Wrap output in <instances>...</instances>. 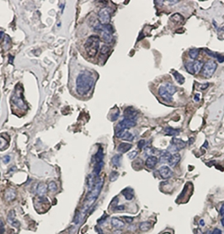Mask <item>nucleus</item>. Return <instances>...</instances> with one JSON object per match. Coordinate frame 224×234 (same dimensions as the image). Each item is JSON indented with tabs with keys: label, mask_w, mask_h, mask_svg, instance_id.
<instances>
[{
	"label": "nucleus",
	"mask_w": 224,
	"mask_h": 234,
	"mask_svg": "<svg viewBox=\"0 0 224 234\" xmlns=\"http://www.w3.org/2000/svg\"><path fill=\"white\" fill-rule=\"evenodd\" d=\"M94 84V77L90 72H83L78 74L76 79V90L80 95H85L89 93Z\"/></svg>",
	"instance_id": "obj_1"
},
{
	"label": "nucleus",
	"mask_w": 224,
	"mask_h": 234,
	"mask_svg": "<svg viewBox=\"0 0 224 234\" xmlns=\"http://www.w3.org/2000/svg\"><path fill=\"white\" fill-rule=\"evenodd\" d=\"M104 184V180L103 179H98L97 181L95 183L94 186L93 187V189L88 191L85 201H84V205L82 209V219H84V217H85L86 213H87L88 208L94 203V201L98 199L99 195H100L102 187Z\"/></svg>",
	"instance_id": "obj_2"
},
{
	"label": "nucleus",
	"mask_w": 224,
	"mask_h": 234,
	"mask_svg": "<svg viewBox=\"0 0 224 234\" xmlns=\"http://www.w3.org/2000/svg\"><path fill=\"white\" fill-rule=\"evenodd\" d=\"M177 91L176 87L170 83H165L160 85L159 88V95L162 98L163 101L171 102L173 101V96Z\"/></svg>",
	"instance_id": "obj_3"
},
{
	"label": "nucleus",
	"mask_w": 224,
	"mask_h": 234,
	"mask_svg": "<svg viewBox=\"0 0 224 234\" xmlns=\"http://www.w3.org/2000/svg\"><path fill=\"white\" fill-rule=\"evenodd\" d=\"M84 48L89 57L95 56L100 48V37L97 36H89L84 44Z\"/></svg>",
	"instance_id": "obj_4"
},
{
	"label": "nucleus",
	"mask_w": 224,
	"mask_h": 234,
	"mask_svg": "<svg viewBox=\"0 0 224 234\" xmlns=\"http://www.w3.org/2000/svg\"><path fill=\"white\" fill-rule=\"evenodd\" d=\"M94 29L98 31L101 32V37L102 40L105 43H111L113 41V28L111 25L102 26L100 24H98L96 26H94Z\"/></svg>",
	"instance_id": "obj_5"
},
{
	"label": "nucleus",
	"mask_w": 224,
	"mask_h": 234,
	"mask_svg": "<svg viewBox=\"0 0 224 234\" xmlns=\"http://www.w3.org/2000/svg\"><path fill=\"white\" fill-rule=\"evenodd\" d=\"M217 63H215L212 60H209L203 65L200 73L202 74L204 78H211L213 75V73H215V71L217 70Z\"/></svg>",
	"instance_id": "obj_6"
},
{
	"label": "nucleus",
	"mask_w": 224,
	"mask_h": 234,
	"mask_svg": "<svg viewBox=\"0 0 224 234\" xmlns=\"http://www.w3.org/2000/svg\"><path fill=\"white\" fill-rule=\"evenodd\" d=\"M203 67V63L200 61H194V62H188L186 63V71L194 75L200 73L201 71V68Z\"/></svg>",
	"instance_id": "obj_7"
},
{
	"label": "nucleus",
	"mask_w": 224,
	"mask_h": 234,
	"mask_svg": "<svg viewBox=\"0 0 224 234\" xmlns=\"http://www.w3.org/2000/svg\"><path fill=\"white\" fill-rule=\"evenodd\" d=\"M186 146V143L181 139H179V138H176L174 137L172 139L171 141V144L169 145V148H168V151H169L170 153H177L178 151H180L182 150L183 148H185Z\"/></svg>",
	"instance_id": "obj_8"
},
{
	"label": "nucleus",
	"mask_w": 224,
	"mask_h": 234,
	"mask_svg": "<svg viewBox=\"0 0 224 234\" xmlns=\"http://www.w3.org/2000/svg\"><path fill=\"white\" fill-rule=\"evenodd\" d=\"M98 17H99V21H100V25H102V26L109 25V23L111 21V10L108 8L101 9L99 12Z\"/></svg>",
	"instance_id": "obj_9"
},
{
	"label": "nucleus",
	"mask_w": 224,
	"mask_h": 234,
	"mask_svg": "<svg viewBox=\"0 0 224 234\" xmlns=\"http://www.w3.org/2000/svg\"><path fill=\"white\" fill-rule=\"evenodd\" d=\"M12 102L15 104L16 106L21 108V109H25L27 105L25 104V100L23 99V94L22 92L20 91L19 89H16L15 92L12 96Z\"/></svg>",
	"instance_id": "obj_10"
},
{
	"label": "nucleus",
	"mask_w": 224,
	"mask_h": 234,
	"mask_svg": "<svg viewBox=\"0 0 224 234\" xmlns=\"http://www.w3.org/2000/svg\"><path fill=\"white\" fill-rule=\"evenodd\" d=\"M136 125H137V122L135 121V120H130V119H125L124 118L116 126L115 131H117V130H126L127 129L134 127Z\"/></svg>",
	"instance_id": "obj_11"
},
{
	"label": "nucleus",
	"mask_w": 224,
	"mask_h": 234,
	"mask_svg": "<svg viewBox=\"0 0 224 234\" xmlns=\"http://www.w3.org/2000/svg\"><path fill=\"white\" fill-rule=\"evenodd\" d=\"M7 221H8V223L10 226H12V227H15V228H18L20 226V221H18L16 219V217H15V211L13 210H9V212L8 214V217H7Z\"/></svg>",
	"instance_id": "obj_12"
},
{
	"label": "nucleus",
	"mask_w": 224,
	"mask_h": 234,
	"mask_svg": "<svg viewBox=\"0 0 224 234\" xmlns=\"http://www.w3.org/2000/svg\"><path fill=\"white\" fill-rule=\"evenodd\" d=\"M115 136L117 138H121V139H123L125 141H129V142H132L133 141L134 139V136L128 132L127 130H117L115 131Z\"/></svg>",
	"instance_id": "obj_13"
},
{
	"label": "nucleus",
	"mask_w": 224,
	"mask_h": 234,
	"mask_svg": "<svg viewBox=\"0 0 224 234\" xmlns=\"http://www.w3.org/2000/svg\"><path fill=\"white\" fill-rule=\"evenodd\" d=\"M159 173L160 174V176L163 179H169L170 177L173 176L174 172L171 170V169L169 166L163 165L162 167H160L159 169Z\"/></svg>",
	"instance_id": "obj_14"
},
{
	"label": "nucleus",
	"mask_w": 224,
	"mask_h": 234,
	"mask_svg": "<svg viewBox=\"0 0 224 234\" xmlns=\"http://www.w3.org/2000/svg\"><path fill=\"white\" fill-rule=\"evenodd\" d=\"M137 116V111L133 107H127L124 111L125 119H130V120H135Z\"/></svg>",
	"instance_id": "obj_15"
},
{
	"label": "nucleus",
	"mask_w": 224,
	"mask_h": 234,
	"mask_svg": "<svg viewBox=\"0 0 224 234\" xmlns=\"http://www.w3.org/2000/svg\"><path fill=\"white\" fill-rule=\"evenodd\" d=\"M158 161H159V159L157 158V157L149 156L145 162V166L148 169H153L156 167Z\"/></svg>",
	"instance_id": "obj_16"
},
{
	"label": "nucleus",
	"mask_w": 224,
	"mask_h": 234,
	"mask_svg": "<svg viewBox=\"0 0 224 234\" xmlns=\"http://www.w3.org/2000/svg\"><path fill=\"white\" fill-rule=\"evenodd\" d=\"M111 226L113 227V228L116 229V230H121L122 228H124L125 223L121 220H120L119 218H116V217H113L111 218Z\"/></svg>",
	"instance_id": "obj_17"
},
{
	"label": "nucleus",
	"mask_w": 224,
	"mask_h": 234,
	"mask_svg": "<svg viewBox=\"0 0 224 234\" xmlns=\"http://www.w3.org/2000/svg\"><path fill=\"white\" fill-rule=\"evenodd\" d=\"M132 147V145L130 144V143H121L118 146L117 151L119 153H127Z\"/></svg>",
	"instance_id": "obj_18"
},
{
	"label": "nucleus",
	"mask_w": 224,
	"mask_h": 234,
	"mask_svg": "<svg viewBox=\"0 0 224 234\" xmlns=\"http://www.w3.org/2000/svg\"><path fill=\"white\" fill-rule=\"evenodd\" d=\"M180 155L178 153H174V154H172L171 155V157H170V158H169V166L170 167H174V166H175L179 161H180Z\"/></svg>",
	"instance_id": "obj_19"
},
{
	"label": "nucleus",
	"mask_w": 224,
	"mask_h": 234,
	"mask_svg": "<svg viewBox=\"0 0 224 234\" xmlns=\"http://www.w3.org/2000/svg\"><path fill=\"white\" fill-rule=\"evenodd\" d=\"M122 195H124V197L127 200H132V198L134 197V191L132 188L128 187V188H125L122 190Z\"/></svg>",
	"instance_id": "obj_20"
},
{
	"label": "nucleus",
	"mask_w": 224,
	"mask_h": 234,
	"mask_svg": "<svg viewBox=\"0 0 224 234\" xmlns=\"http://www.w3.org/2000/svg\"><path fill=\"white\" fill-rule=\"evenodd\" d=\"M47 184H44V183H40V184H39V185H38V188H37V194L40 196H44V195H46V193H47Z\"/></svg>",
	"instance_id": "obj_21"
},
{
	"label": "nucleus",
	"mask_w": 224,
	"mask_h": 234,
	"mask_svg": "<svg viewBox=\"0 0 224 234\" xmlns=\"http://www.w3.org/2000/svg\"><path fill=\"white\" fill-rule=\"evenodd\" d=\"M170 20H171L172 22H174L175 24H180V23H182V22L184 21L185 19H184V17H183L180 13H177L173 14V15L170 17Z\"/></svg>",
	"instance_id": "obj_22"
},
{
	"label": "nucleus",
	"mask_w": 224,
	"mask_h": 234,
	"mask_svg": "<svg viewBox=\"0 0 224 234\" xmlns=\"http://www.w3.org/2000/svg\"><path fill=\"white\" fill-rule=\"evenodd\" d=\"M104 159V153H103V148L100 147V148L98 149L96 154L94 155V163H100V162H104L103 161Z\"/></svg>",
	"instance_id": "obj_23"
},
{
	"label": "nucleus",
	"mask_w": 224,
	"mask_h": 234,
	"mask_svg": "<svg viewBox=\"0 0 224 234\" xmlns=\"http://www.w3.org/2000/svg\"><path fill=\"white\" fill-rule=\"evenodd\" d=\"M15 197H16V192H15L14 190H13V189H9V190L6 191V193H5V199H6V200L11 201V200L15 199Z\"/></svg>",
	"instance_id": "obj_24"
},
{
	"label": "nucleus",
	"mask_w": 224,
	"mask_h": 234,
	"mask_svg": "<svg viewBox=\"0 0 224 234\" xmlns=\"http://www.w3.org/2000/svg\"><path fill=\"white\" fill-rule=\"evenodd\" d=\"M205 51H206V52L207 53V55L211 56L212 57L217 58V59L218 60V62H219V63H223L224 62L223 56H222V55H220V54H217V53H216V52H211V51H209L208 49H206Z\"/></svg>",
	"instance_id": "obj_25"
},
{
	"label": "nucleus",
	"mask_w": 224,
	"mask_h": 234,
	"mask_svg": "<svg viewBox=\"0 0 224 234\" xmlns=\"http://www.w3.org/2000/svg\"><path fill=\"white\" fill-rule=\"evenodd\" d=\"M151 227H152V224L149 221H142L139 225V229L142 232H148L151 228Z\"/></svg>",
	"instance_id": "obj_26"
},
{
	"label": "nucleus",
	"mask_w": 224,
	"mask_h": 234,
	"mask_svg": "<svg viewBox=\"0 0 224 234\" xmlns=\"http://www.w3.org/2000/svg\"><path fill=\"white\" fill-rule=\"evenodd\" d=\"M121 158H122V155L121 154H116L112 157L111 163L112 164L115 166V167H119L121 165Z\"/></svg>",
	"instance_id": "obj_27"
},
{
	"label": "nucleus",
	"mask_w": 224,
	"mask_h": 234,
	"mask_svg": "<svg viewBox=\"0 0 224 234\" xmlns=\"http://www.w3.org/2000/svg\"><path fill=\"white\" fill-rule=\"evenodd\" d=\"M164 132L167 134V135H169V136H177V135H179V132H180V130H177V129H174V128H172V127H166L165 129H164Z\"/></svg>",
	"instance_id": "obj_28"
},
{
	"label": "nucleus",
	"mask_w": 224,
	"mask_h": 234,
	"mask_svg": "<svg viewBox=\"0 0 224 234\" xmlns=\"http://www.w3.org/2000/svg\"><path fill=\"white\" fill-rule=\"evenodd\" d=\"M173 75L174 76V78L176 79V81L179 83V84H183L185 83V77L179 73V72H176V71H173Z\"/></svg>",
	"instance_id": "obj_29"
},
{
	"label": "nucleus",
	"mask_w": 224,
	"mask_h": 234,
	"mask_svg": "<svg viewBox=\"0 0 224 234\" xmlns=\"http://www.w3.org/2000/svg\"><path fill=\"white\" fill-rule=\"evenodd\" d=\"M171 153H169V152H164V153H163L162 154H161V156H160V157H159V162L160 163H167V162H169V158H170V157H171Z\"/></svg>",
	"instance_id": "obj_30"
},
{
	"label": "nucleus",
	"mask_w": 224,
	"mask_h": 234,
	"mask_svg": "<svg viewBox=\"0 0 224 234\" xmlns=\"http://www.w3.org/2000/svg\"><path fill=\"white\" fill-rule=\"evenodd\" d=\"M113 110H114V112L111 114V120L112 121H115L118 119V117L120 116V110L117 107H115Z\"/></svg>",
	"instance_id": "obj_31"
},
{
	"label": "nucleus",
	"mask_w": 224,
	"mask_h": 234,
	"mask_svg": "<svg viewBox=\"0 0 224 234\" xmlns=\"http://www.w3.org/2000/svg\"><path fill=\"white\" fill-rule=\"evenodd\" d=\"M189 55H190V56L191 59L195 60V59L197 58V56H198V55H199V50H197V49H196V48H193V49L190 50Z\"/></svg>",
	"instance_id": "obj_32"
},
{
	"label": "nucleus",
	"mask_w": 224,
	"mask_h": 234,
	"mask_svg": "<svg viewBox=\"0 0 224 234\" xmlns=\"http://www.w3.org/2000/svg\"><path fill=\"white\" fill-rule=\"evenodd\" d=\"M8 145V141L3 136H0V149L1 150H3Z\"/></svg>",
	"instance_id": "obj_33"
},
{
	"label": "nucleus",
	"mask_w": 224,
	"mask_h": 234,
	"mask_svg": "<svg viewBox=\"0 0 224 234\" xmlns=\"http://www.w3.org/2000/svg\"><path fill=\"white\" fill-rule=\"evenodd\" d=\"M156 152H158V150H156V149H154L153 147H148L145 148V153H146V155H148V156H152Z\"/></svg>",
	"instance_id": "obj_34"
},
{
	"label": "nucleus",
	"mask_w": 224,
	"mask_h": 234,
	"mask_svg": "<svg viewBox=\"0 0 224 234\" xmlns=\"http://www.w3.org/2000/svg\"><path fill=\"white\" fill-rule=\"evenodd\" d=\"M118 177H119V173L116 172V171H112L111 174H110V180L114 182L118 179Z\"/></svg>",
	"instance_id": "obj_35"
},
{
	"label": "nucleus",
	"mask_w": 224,
	"mask_h": 234,
	"mask_svg": "<svg viewBox=\"0 0 224 234\" xmlns=\"http://www.w3.org/2000/svg\"><path fill=\"white\" fill-rule=\"evenodd\" d=\"M48 190L50 191H51V192H55L57 190V184L54 182V181H51V182L49 183V184H48Z\"/></svg>",
	"instance_id": "obj_36"
},
{
	"label": "nucleus",
	"mask_w": 224,
	"mask_h": 234,
	"mask_svg": "<svg viewBox=\"0 0 224 234\" xmlns=\"http://www.w3.org/2000/svg\"><path fill=\"white\" fill-rule=\"evenodd\" d=\"M109 52H110V47L108 46H105V45L102 46V47L100 49V52L102 55H105V54L109 53Z\"/></svg>",
	"instance_id": "obj_37"
},
{
	"label": "nucleus",
	"mask_w": 224,
	"mask_h": 234,
	"mask_svg": "<svg viewBox=\"0 0 224 234\" xmlns=\"http://www.w3.org/2000/svg\"><path fill=\"white\" fill-rule=\"evenodd\" d=\"M80 215H81V214H80V211H78H78L76 212V215H75V217H74L75 224H78V223L80 222V221H81Z\"/></svg>",
	"instance_id": "obj_38"
},
{
	"label": "nucleus",
	"mask_w": 224,
	"mask_h": 234,
	"mask_svg": "<svg viewBox=\"0 0 224 234\" xmlns=\"http://www.w3.org/2000/svg\"><path fill=\"white\" fill-rule=\"evenodd\" d=\"M145 145H146V141H145V140H140V141L138 142V143H137V147H138V148H140V149L143 148V147H145Z\"/></svg>",
	"instance_id": "obj_39"
},
{
	"label": "nucleus",
	"mask_w": 224,
	"mask_h": 234,
	"mask_svg": "<svg viewBox=\"0 0 224 234\" xmlns=\"http://www.w3.org/2000/svg\"><path fill=\"white\" fill-rule=\"evenodd\" d=\"M5 228H4V222L0 220V234H4Z\"/></svg>",
	"instance_id": "obj_40"
},
{
	"label": "nucleus",
	"mask_w": 224,
	"mask_h": 234,
	"mask_svg": "<svg viewBox=\"0 0 224 234\" xmlns=\"http://www.w3.org/2000/svg\"><path fill=\"white\" fill-rule=\"evenodd\" d=\"M137 156V151H132V152H131V153L128 154V157H129L130 159H134Z\"/></svg>",
	"instance_id": "obj_41"
},
{
	"label": "nucleus",
	"mask_w": 224,
	"mask_h": 234,
	"mask_svg": "<svg viewBox=\"0 0 224 234\" xmlns=\"http://www.w3.org/2000/svg\"><path fill=\"white\" fill-rule=\"evenodd\" d=\"M122 219H124L127 223H132L134 220V218L132 217H122Z\"/></svg>",
	"instance_id": "obj_42"
},
{
	"label": "nucleus",
	"mask_w": 224,
	"mask_h": 234,
	"mask_svg": "<svg viewBox=\"0 0 224 234\" xmlns=\"http://www.w3.org/2000/svg\"><path fill=\"white\" fill-rule=\"evenodd\" d=\"M114 210H116V211H121V210H125V206H123V205H121V206H115L114 207V209H113Z\"/></svg>",
	"instance_id": "obj_43"
},
{
	"label": "nucleus",
	"mask_w": 224,
	"mask_h": 234,
	"mask_svg": "<svg viewBox=\"0 0 224 234\" xmlns=\"http://www.w3.org/2000/svg\"><path fill=\"white\" fill-rule=\"evenodd\" d=\"M208 86H209V83H205V84H200L199 87H198V89H201V90H203V89H207V87H208Z\"/></svg>",
	"instance_id": "obj_44"
},
{
	"label": "nucleus",
	"mask_w": 224,
	"mask_h": 234,
	"mask_svg": "<svg viewBox=\"0 0 224 234\" xmlns=\"http://www.w3.org/2000/svg\"><path fill=\"white\" fill-rule=\"evenodd\" d=\"M3 163H4L5 164L9 163V161H10V157L9 156V155L4 156L3 157Z\"/></svg>",
	"instance_id": "obj_45"
},
{
	"label": "nucleus",
	"mask_w": 224,
	"mask_h": 234,
	"mask_svg": "<svg viewBox=\"0 0 224 234\" xmlns=\"http://www.w3.org/2000/svg\"><path fill=\"white\" fill-rule=\"evenodd\" d=\"M212 234H222V231L218 228H215L213 231H212Z\"/></svg>",
	"instance_id": "obj_46"
},
{
	"label": "nucleus",
	"mask_w": 224,
	"mask_h": 234,
	"mask_svg": "<svg viewBox=\"0 0 224 234\" xmlns=\"http://www.w3.org/2000/svg\"><path fill=\"white\" fill-rule=\"evenodd\" d=\"M194 100H195V102H199V101H200V94H199V93L196 94V96H195V99H194Z\"/></svg>",
	"instance_id": "obj_47"
},
{
	"label": "nucleus",
	"mask_w": 224,
	"mask_h": 234,
	"mask_svg": "<svg viewBox=\"0 0 224 234\" xmlns=\"http://www.w3.org/2000/svg\"><path fill=\"white\" fill-rule=\"evenodd\" d=\"M220 214L224 217V204L221 206V208H220Z\"/></svg>",
	"instance_id": "obj_48"
},
{
	"label": "nucleus",
	"mask_w": 224,
	"mask_h": 234,
	"mask_svg": "<svg viewBox=\"0 0 224 234\" xmlns=\"http://www.w3.org/2000/svg\"><path fill=\"white\" fill-rule=\"evenodd\" d=\"M167 3H169V4H173V3H179V1H167Z\"/></svg>",
	"instance_id": "obj_49"
},
{
	"label": "nucleus",
	"mask_w": 224,
	"mask_h": 234,
	"mask_svg": "<svg viewBox=\"0 0 224 234\" xmlns=\"http://www.w3.org/2000/svg\"><path fill=\"white\" fill-rule=\"evenodd\" d=\"M200 226H204V225H205V221H204V220H202V219H201V220H200Z\"/></svg>",
	"instance_id": "obj_50"
},
{
	"label": "nucleus",
	"mask_w": 224,
	"mask_h": 234,
	"mask_svg": "<svg viewBox=\"0 0 224 234\" xmlns=\"http://www.w3.org/2000/svg\"><path fill=\"white\" fill-rule=\"evenodd\" d=\"M3 36V31H0V39Z\"/></svg>",
	"instance_id": "obj_51"
},
{
	"label": "nucleus",
	"mask_w": 224,
	"mask_h": 234,
	"mask_svg": "<svg viewBox=\"0 0 224 234\" xmlns=\"http://www.w3.org/2000/svg\"><path fill=\"white\" fill-rule=\"evenodd\" d=\"M221 223H222V225H223V226L224 227V217H223V218L221 220Z\"/></svg>",
	"instance_id": "obj_52"
}]
</instances>
